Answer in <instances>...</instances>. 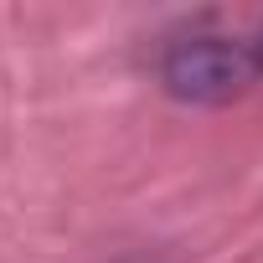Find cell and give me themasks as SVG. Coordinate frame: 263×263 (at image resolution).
Returning a JSON list of instances; mask_svg holds the SVG:
<instances>
[{
  "label": "cell",
  "mask_w": 263,
  "mask_h": 263,
  "mask_svg": "<svg viewBox=\"0 0 263 263\" xmlns=\"http://www.w3.org/2000/svg\"><path fill=\"white\" fill-rule=\"evenodd\" d=\"M263 62L248 42H227V36H181L165 47L160 57V88L181 103H232L258 83Z\"/></svg>",
  "instance_id": "6da1fadb"
},
{
  "label": "cell",
  "mask_w": 263,
  "mask_h": 263,
  "mask_svg": "<svg viewBox=\"0 0 263 263\" xmlns=\"http://www.w3.org/2000/svg\"><path fill=\"white\" fill-rule=\"evenodd\" d=\"M253 52H258V62H263V42H253Z\"/></svg>",
  "instance_id": "7a4b0ae2"
}]
</instances>
